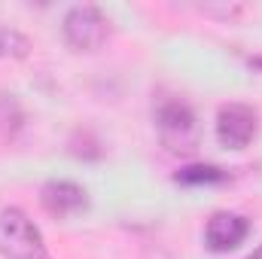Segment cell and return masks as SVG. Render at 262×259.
Wrapping results in <instances>:
<instances>
[{
  "mask_svg": "<svg viewBox=\"0 0 262 259\" xmlns=\"http://www.w3.org/2000/svg\"><path fill=\"white\" fill-rule=\"evenodd\" d=\"M156 131H159V140L168 153L174 156H192L201 143V128H198V119L192 113V107L186 101H159L156 113Z\"/></svg>",
  "mask_w": 262,
  "mask_h": 259,
  "instance_id": "1",
  "label": "cell"
},
{
  "mask_svg": "<svg viewBox=\"0 0 262 259\" xmlns=\"http://www.w3.org/2000/svg\"><path fill=\"white\" fill-rule=\"evenodd\" d=\"M0 256L3 259H52L49 247L21 207L0 210Z\"/></svg>",
  "mask_w": 262,
  "mask_h": 259,
  "instance_id": "2",
  "label": "cell"
},
{
  "mask_svg": "<svg viewBox=\"0 0 262 259\" xmlns=\"http://www.w3.org/2000/svg\"><path fill=\"white\" fill-rule=\"evenodd\" d=\"M61 34L73 52H98L110 40V18L98 6L82 3V6L67 9L64 21H61Z\"/></svg>",
  "mask_w": 262,
  "mask_h": 259,
  "instance_id": "3",
  "label": "cell"
},
{
  "mask_svg": "<svg viewBox=\"0 0 262 259\" xmlns=\"http://www.w3.org/2000/svg\"><path fill=\"white\" fill-rule=\"evenodd\" d=\"M259 131V116L247 104H223L216 113V140L226 149H247Z\"/></svg>",
  "mask_w": 262,
  "mask_h": 259,
  "instance_id": "4",
  "label": "cell"
},
{
  "mask_svg": "<svg viewBox=\"0 0 262 259\" xmlns=\"http://www.w3.org/2000/svg\"><path fill=\"white\" fill-rule=\"evenodd\" d=\"M250 235V220L235 210H216L204 226V247L213 253H229Z\"/></svg>",
  "mask_w": 262,
  "mask_h": 259,
  "instance_id": "5",
  "label": "cell"
},
{
  "mask_svg": "<svg viewBox=\"0 0 262 259\" xmlns=\"http://www.w3.org/2000/svg\"><path fill=\"white\" fill-rule=\"evenodd\" d=\"M40 204L49 217L67 220V217H76L89 207V192L73 180H49L40 189Z\"/></svg>",
  "mask_w": 262,
  "mask_h": 259,
  "instance_id": "6",
  "label": "cell"
},
{
  "mask_svg": "<svg viewBox=\"0 0 262 259\" xmlns=\"http://www.w3.org/2000/svg\"><path fill=\"white\" fill-rule=\"evenodd\" d=\"M226 180V171L216 168V165H189V168H180L174 174V183H183V186H201V183H223Z\"/></svg>",
  "mask_w": 262,
  "mask_h": 259,
  "instance_id": "7",
  "label": "cell"
},
{
  "mask_svg": "<svg viewBox=\"0 0 262 259\" xmlns=\"http://www.w3.org/2000/svg\"><path fill=\"white\" fill-rule=\"evenodd\" d=\"M28 52H31V40L15 28L0 25V58H25Z\"/></svg>",
  "mask_w": 262,
  "mask_h": 259,
  "instance_id": "8",
  "label": "cell"
},
{
  "mask_svg": "<svg viewBox=\"0 0 262 259\" xmlns=\"http://www.w3.org/2000/svg\"><path fill=\"white\" fill-rule=\"evenodd\" d=\"M21 119H25V116H21V110H18V101L9 95V110L0 116V128H18Z\"/></svg>",
  "mask_w": 262,
  "mask_h": 259,
  "instance_id": "9",
  "label": "cell"
},
{
  "mask_svg": "<svg viewBox=\"0 0 262 259\" xmlns=\"http://www.w3.org/2000/svg\"><path fill=\"white\" fill-rule=\"evenodd\" d=\"M247 259H262V244H259V247H256V250H253V253H250Z\"/></svg>",
  "mask_w": 262,
  "mask_h": 259,
  "instance_id": "10",
  "label": "cell"
}]
</instances>
